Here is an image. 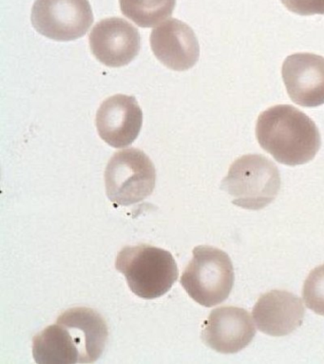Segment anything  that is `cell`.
Returning <instances> with one entry per match:
<instances>
[{"label":"cell","mask_w":324,"mask_h":364,"mask_svg":"<svg viewBox=\"0 0 324 364\" xmlns=\"http://www.w3.org/2000/svg\"><path fill=\"white\" fill-rule=\"evenodd\" d=\"M256 137L276 161L291 166L314 159L321 145L314 121L291 105H276L261 112L256 125Z\"/></svg>","instance_id":"6da1fadb"},{"label":"cell","mask_w":324,"mask_h":364,"mask_svg":"<svg viewBox=\"0 0 324 364\" xmlns=\"http://www.w3.org/2000/svg\"><path fill=\"white\" fill-rule=\"evenodd\" d=\"M115 268L126 277L129 289L145 300L164 296L178 279V267L170 251L149 245L125 247Z\"/></svg>","instance_id":"7a4b0ae2"},{"label":"cell","mask_w":324,"mask_h":364,"mask_svg":"<svg viewBox=\"0 0 324 364\" xmlns=\"http://www.w3.org/2000/svg\"><path fill=\"white\" fill-rule=\"evenodd\" d=\"M281 186L277 166L261 154H247L234 161L222 190L232 197V204L249 210H260L274 201Z\"/></svg>","instance_id":"3957f363"},{"label":"cell","mask_w":324,"mask_h":364,"mask_svg":"<svg viewBox=\"0 0 324 364\" xmlns=\"http://www.w3.org/2000/svg\"><path fill=\"white\" fill-rule=\"evenodd\" d=\"M235 274L232 262L225 251L210 245L193 250V258L180 279L188 296L197 304L212 307L230 297Z\"/></svg>","instance_id":"277c9868"},{"label":"cell","mask_w":324,"mask_h":364,"mask_svg":"<svg viewBox=\"0 0 324 364\" xmlns=\"http://www.w3.org/2000/svg\"><path fill=\"white\" fill-rule=\"evenodd\" d=\"M104 177L109 201L129 207L142 202L153 193L156 169L145 152L131 148L117 151L111 158Z\"/></svg>","instance_id":"5b68a950"},{"label":"cell","mask_w":324,"mask_h":364,"mask_svg":"<svg viewBox=\"0 0 324 364\" xmlns=\"http://www.w3.org/2000/svg\"><path fill=\"white\" fill-rule=\"evenodd\" d=\"M89 0H36L33 28L55 41H72L85 36L94 24Z\"/></svg>","instance_id":"8992f818"},{"label":"cell","mask_w":324,"mask_h":364,"mask_svg":"<svg viewBox=\"0 0 324 364\" xmlns=\"http://www.w3.org/2000/svg\"><path fill=\"white\" fill-rule=\"evenodd\" d=\"M256 335L255 324L246 309L222 306L211 311L202 326L205 346L222 353L235 354L249 346Z\"/></svg>","instance_id":"52a82bcc"},{"label":"cell","mask_w":324,"mask_h":364,"mask_svg":"<svg viewBox=\"0 0 324 364\" xmlns=\"http://www.w3.org/2000/svg\"><path fill=\"white\" fill-rule=\"evenodd\" d=\"M92 55L109 68H120L131 63L141 49V36L129 22L120 18H109L98 22L90 33Z\"/></svg>","instance_id":"ba28073f"},{"label":"cell","mask_w":324,"mask_h":364,"mask_svg":"<svg viewBox=\"0 0 324 364\" xmlns=\"http://www.w3.org/2000/svg\"><path fill=\"white\" fill-rule=\"evenodd\" d=\"M95 123L101 139L112 148H126L140 134L143 112L134 97L117 95L101 104Z\"/></svg>","instance_id":"9c48e42d"},{"label":"cell","mask_w":324,"mask_h":364,"mask_svg":"<svg viewBox=\"0 0 324 364\" xmlns=\"http://www.w3.org/2000/svg\"><path fill=\"white\" fill-rule=\"evenodd\" d=\"M287 94L295 104L317 108L324 104V58L301 53L287 56L281 68Z\"/></svg>","instance_id":"30bf717a"},{"label":"cell","mask_w":324,"mask_h":364,"mask_svg":"<svg viewBox=\"0 0 324 364\" xmlns=\"http://www.w3.org/2000/svg\"><path fill=\"white\" fill-rule=\"evenodd\" d=\"M151 46L155 58L168 69L184 72L199 60L198 38L188 24L171 18L152 30Z\"/></svg>","instance_id":"8fae6325"},{"label":"cell","mask_w":324,"mask_h":364,"mask_svg":"<svg viewBox=\"0 0 324 364\" xmlns=\"http://www.w3.org/2000/svg\"><path fill=\"white\" fill-rule=\"evenodd\" d=\"M253 318L261 332L272 337H284L303 324L306 309L298 296L286 290H271L261 295Z\"/></svg>","instance_id":"7c38bea8"},{"label":"cell","mask_w":324,"mask_h":364,"mask_svg":"<svg viewBox=\"0 0 324 364\" xmlns=\"http://www.w3.org/2000/svg\"><path fill=\"white\" fill-rule=\"evenodd\" d=\"M56 323L68 329L79 352V363H94L102 355L109 337L105 318L94 309L73 307Z\"/></svg>","instance_id":"4fadbf2b"},{"label":"cell","mask_w":324,"mask_h":364,"mask_svg":"<svg viewBox=\"0 0 324 364\" xmlns=\"http://www.w3.org/2000/svg\"><path fill=\"white\" fill-rule=\"evenodd\" d=\"M33 355L38 364L79 363V352L68 329L56 323L33 338Z\"/></svg>","instance_id":"5bb4252c"},{"label":"cell","mask_w":324,"mask_h":364,"mask_svg":"<svg viewBox=\"0 0 324 364\" xmlns=\"http://www.w3.org/2000/svg\"><path fill=\"white\" fill-rule=\"evenodd\" d=\"M123 15L141 28L156 26L171 18L176 0H119Z\"/></svg>","instance_id":"9a60e30c"},{"label":"cell","mask_w":324,"mask_h":364,"mask_svg":"<svg viewBox=\"0 0 324 364\" xmlns=\"http://www.w3.org/2000/svg\"><path fill=\"white\" fill-rule=\"evenodd\" d=\"M303 297L306 306L324 316V264L314 268L304 282Z\"/></svg>","instance_id":"2e32d148"},{"label":"cell","mask_w":324,"mask_h":364,"mask_svg":"<svg viewBox=\"0 0 324 364\" xmlns=\"http://www.w3.org/2000/svg\"><path fill=\"white\" fill-rule=\"evenodd\" d=\"M290 12L300 16L324 15V0H281Z\"/></svg>","instance_id":"e0dca14e"}]
</instances>
